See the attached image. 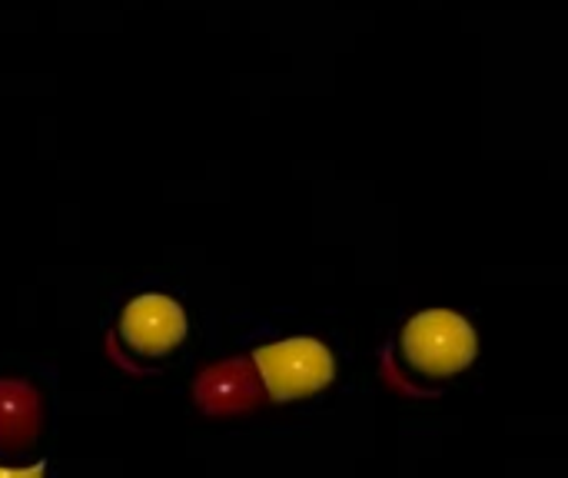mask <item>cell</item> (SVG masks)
Instances as JSON below:
<instances>
[{
	"label": "cell",
	"mask_w": 568,
	"mask_h": 478,
	"mask_svg": "<svg viewBox=\"0 0 568 478\" xmlns=\"http://www.w3.org/2000/svg\"><path fill=\"white\" fill-rule=\"evenodd\" d=\"M403 353L419 373L446 379L469 369V363L476 359V329L459 313L426 309L406 323Z\"/></svg>",
	"instance_id": "obj_2"
},
{
	"label": "cell",
	"mask_w": 568,
	"mask_h": 478,
	"mask_svg": "<svg viewBox=\"0 0 568 478\" xmlns=\"http://www.w3.org/2000/svg\"><path fill=\"white\" fill-rule=\"evenodd\" d=\"M253 363L260 369V379L270 399L276 403L310 399L336 379V359L329 346H323L313 336H296V339L260 346L253 353Z\"/></svg>",
	"instance_id": "obj_1"
},
{
	"label": "cell",
	"mask_w": 568,
	"mask_h": 478,
	"mask_svg": "<svg viewBox=\"0 0 568 478\" xmlns=\"http://www.w3.org/2000/svg\"><path fill=\"white\" fill-rule=\"evenodd\" d=\"M123 339L143 356H166L186 339V313L163 293H143L126 303L120 319Z\"/></svg>",
	"instance_id": "obj_3"
},
{
	"label": "cell",
	"mask_w": 568,
	"mask_h": 478,
	"mask_svg": "<svg viewBox=\"0 0 568 478\" xmlns=\"http://www.w3.org/2000/svg\"><path fill=\"white\" fill-rule=\"evenodd\" d=\"M193 399L210 416H230V413H243V409L256 406L260 383L250 373V363L246 359H226L220 366H210L196 379Z\"/></svg>",
	"instance_id": "obj_4"
},
{
	"label": "cell",
	"mask_w": 568,
	"mask_h": 478,
	"mask_svg": "<svg viewBox=\"0 0 568 478\" xmlns=\"http://www.w3.org/2000/svg\"><path fill=\"white\" fill-rule=\"evenodd\" d=\"M43 429V396L23 379H0V452H20Z\"/></svg>",
	"instance_id": "obj_5"
}]
</instances>
